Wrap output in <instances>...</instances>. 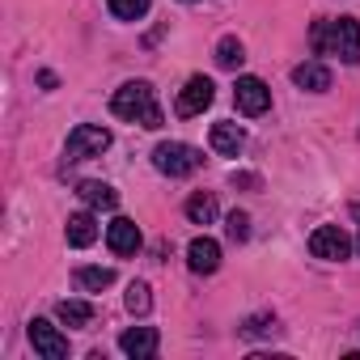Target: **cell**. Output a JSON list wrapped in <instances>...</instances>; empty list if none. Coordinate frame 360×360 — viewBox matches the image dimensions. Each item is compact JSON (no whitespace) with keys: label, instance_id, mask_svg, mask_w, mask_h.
Segmentation results:
<instances>
[{"label":"cell","instance_id":"obj_24","mask_svg":"<svg viewBox=\"0 0 360 360\" xmlns=\"http://www.w3.org/2000/svg\"><path fill=\"white\" fill-rule=\"evenodd\" d=\"M233 183H242V187H259V178H255V174H233Z\"/></svg>","mask_w":360,"mask_h":360},{"label":"cell","instance_id":"obj_10","mask_svg":"<svg viewBox=\"0 0 360 360\" xmlns=\"http://www.w3.org/2000/svg\"><path fill=\"white\" fill-rule=\"evenodd\" d=\"M106 246L115 250V255H136L140 250V225L136 221H127V217H115L110 225H106Z\"/></svg>","mask_w":360,"mask_h":360},{"label":"cell","instance_id":"obj_12","mask_svg":"<svg viewBox=\"0 0 360 360\" xmlns=\"http://www.w3.org/2000/svg\"><path fill=\"white\" fill-rule=\"evenodd\" d=\"M292 81H297L301 89H309V94H326V89H330V68L318 64V60H305V64L292 68Z\"/></svg>","mask_w":360,"mask_h":360},{"label":"cell","instance_id":"obj_11","mask_svg":"<svg viewBox=\"0 0 360 360\" xmlns=\"http://www.w3.org/2000/svg\"><path fill=\"white\" fill-rule=\"evenodd\" d=\"M187 267H191L195 276H212V271L221 267V242H212V238H195V242L187 246Z\"/></svg>","mask_w":360,"mask_h":360},{"label":"cell","instance_id":"obj_4","mask_svg":"<svg viewBox=\"0 0 360 360\" xmlns=\"http://www.w3.org/2000/svg\"><path fill=\"white\" fill-rule=\"evenodd\" d=\"M110 131L106 127H94V123H77L68 131V144H64V157L68 161H85V157H102L110 148Z\"/></svg>","mask_w":360,"mask_h":360},{"label":"cell","instance_id":"obj_15","mask_svg":"<svg viewBox=\"0 0 360 360\" xmlns=\"http://www.w3.org/2000/svg\"><path fill=\"white\" fill-rule=\"evenodd\" d=\"M77 195L89 204V208H102V212H110V208H119V191L110 187V183H98V178H89V183H81L77 187Z\"/></svg>","mask_w":360,"mask_h":360},{"label":"cell","instance_id":"obj_5","mask_svg":"<svg viewBox=\"0 0 360 360\" xmlns=\"http://www.w3.org/2000/svg\"><path fill=\"white\" fill-rule=\"evenodd\" d=\"M309 255L314 259H326V263H343L352 255V238L339 225H318L309 233Z\"/></svg>","mask_w":360,"mask_h":360},{"label":"cell","instance_id":"obj_16","mask_svg":"<svg viewBox=\"0 0 360 360\" xmlns=\"http://www.w3.org/2000/svg\"><path fill=\"white\" fill-rule=\"evenodd\" d=\"M187 221H191V225H212V221H217V195L195 191V195L187 200Z\"/></svg>","mask_w":360,"mask_h":360},{"label":"cell","instance_id":"obj_9","mask_svg":"<svg viewBox=\"0 0 360 360\" xmlns=\"http://www.w3.org/2000/svg\"><path fill=\"white\" fill-rule=\"evenodd\" d=\"M157 347H161L157 326H131V330H123V335H119V352H123V356H131V360H153V356H157Z\"/></svg>","mask_w":360,"mask_h":360},{"label":"cell","instance_id":"obj_21","mask_svg":"<svg viewBox=\"0 0 360 360\" xmlns=\"http://www.w3.org/2000/svg\"><path fill=\"white\" fill-rule=\"evenodd\" d=\"M106 5H110V13L119 22H140L148 13V0H106Z\"/></svg>","mask_w":360,"mask_h":360},{"label":"cell","instance_id":"obj_14","mask_svg":"<svg viewBox=\"0 0 360 360\" xmlns=\"http://www.w3.org/2000/svg\"><path fill=\"white\" fill-rule=\"evenodd\" d=\"M64 238H68V246H94V242H98V221H94V212H72L68 225H64Z\"/></svg>","mask_w":360,"mask_h":360},{"label":"cell","instance_id":"obj_26","mask_svg":"<svg viewBox=\"0 0 360 360\" xmlns=\"http://www.w3.org/2000/svg\"><path fill=\"white\" fill-rule=\"evenodd\" d=\"M187 5H191V0H187Z\"/></svg>","mask_w":360,"mask_h":360},{"label":"cell","instance_id":"obj_2","mask_svg":"<svg viewBox=\"0 0 360 360\" xmlns=\"http://www.w3.org/2000/svg\"><path fill=\"white\" fill-rule=\"evenodd\" d=\"M314 51L339 56L343 64L360 60V22L356 18H335V22H314Z\"/></svg>","mask_w":360,"mask_h":360},{"label":"cell","instance_id":"obj_17","mask_svg":"<svg viewBox=\"0 0 360 360\" xmlns=\"http://www.w3.org/2000/svg\"><path fill=\"white\" fill-rule=\"evenodd\" d=\"M56 318H60L64 326H77V330H81V326L94 322V305H89V301H60V305H56Z\"/></svg>","mask_w":360,"mask_h":360},{"label":"cell","instance_id":"obj_18","mask_svg":"<svg viewBox=\"0 0 360 360\" xmlns=\"http://www.w3.org/2000/svg\"><path fill=\"white\" fill-rule=\"evenodd\" d=\"M110 284H115V271H110V267H77V288L102 292V288H110Z\"/></svg>","mask_w":360,"mask_h":360},{"label":"cell","instance_id":"obj_8","mask_svg":"<svg viewBox=\"0 0 360 360\" xmlns=\"http://www.w3.org/2000/svg\"><path fill=\"white\" fill-rule=\"evenodd\" d=\"M233 102H238V110L242 115H263L267 106H271V89L259 81V77H238V85H233Z\"/></svg>","mask_w":360,"mask_h":360},{"label":"cell","instance_id":"obj_23","mask_svg":"<svg viewBox=\"0 0 360 360\" xmlns=\"http://www.w3.org/2000/svg\"><path fill=\"white\" fill-rule=\"evenodd\" d=\"M225 233H229V242H246L250 238V217L246 212H229L225 217Z\"/></svg>","mask_w":360,"mask_h":360},{"label":"cell","instance_id":"obj_1","mask_svg":"<svg viewBox=\"0 0 360 360\" xmlns=\"http://www.w3.org/2000/svg\"><path fill=\"white\" fill-rule=\"evenodd\" d=\"M110 110H115L119 119H127V123L148 127V131H157V127L165 123V115H161L157 94H153L148 81H127V85H119L115 98H110Z\"/></svg>","mask_w":360,"mask_h":360},{"label":"cell","instance_id":"obj_3","mask_svg":"<svg viewBox=\"0 0 360 360\" xmlns=\"http://www.w3.org/2000/svg\"><path fill=\"white\" fill-rule=\"evenodd\" d=\"M153 165L165 178H187V174H195L204 165V153L191 148V144H183V140H165V144L153 148Z\"/></svg>","mask_w":360,"mask_h":360},{"label":"cell","instance_id":"obj_13","mask_svg":"<svg viewBox=\"0 0 360 360\" xmlns=\"http://www.w3.org/2000/svg\"><path fill=\"white\" fill-rule=\"evenodd\" d=\"M246 148V131L238 123H212V153L221 157H238Z\"/></svg>","mask_w":360,"mask_h":360},{"label":"cell","instance_id":"obj_22","mask_svg":"<svg viewBox=\"0 0 360 360\" xmlns=\"http://www.w3.org/2000/svg\"><path fill=\"white\" fill-rule=\"evenodd\" d=\"M127 309H131L136 318H144V314L153 309V292H148V284H140V280H136V284L127 288Z\"/></svg>","mask_w":360,"mask_h":360},{"label":"cell","instance_id":"obj_25","mask_svg":"<svg viewBox=\"0 0 360 360\" xmlns=\"http://www.w3.org/2000/svg\"><path fill=\"white\" fill-rule=\"evenodd\" d=\"M352 217L360 221V204H352ZM356 250H360V238H356Z\"/></svg>","mask_w":360,"mask_h":360},{"label":"cell","instance_id":"obj_19","mask_svg":"<svg viewBox=\"0 0 360 360\" xmlns=\"http://www.w3.org/2000/svg\"><path fill=\"white\" fill-rule=\"evenodd\" d=\"M280 326H276V314H250L242 326H238V335L242 339H271Z\"/></svg>","mask_w":360,"mask_h":360},{"label":"cell","instance_id":"obj_7","mask_svg":"<svg viewBox=\"0 0 360 360\" xmlns=\"http://www.w3.org/2000/svg\"><path fill=\"white\" fill-rule=\"evenodd\" d=\"M212 98H217V85H212L208 77H191V81L183 85V94H178V115H183V119H195V115H204V110L212 106Z\"/></svg>","mask_w":360,"mask_h":360},{"label":"cell","instance_id":"obj_20","mask_svg":"<svg viewBox=\"0 0 360 360\" xmlns=\"http://www.w3.org/2000/svg\"><path fill=\"white\" fill-rule=\"evenodd\" d=\"M242 60H246V47H242L233 34H225V39L217 43V64H221V68H242Z\"/></svg>","mask_w":360,"mask_h":360},{"label":"cell","instance_id":"obj_6","mask_svg":"<svg viewBox=\"0 0 360 360\" xmlns=\"http://www.w3.org/2000/svg\"><path fill=\"white\" fill-rule=\"evenodd\" d=\"M26 335H30V343H34V352H39L43 360H64V356H68V335H64L60 326H51L47 318H34Z\"/></svg>","mask_w":360,"mask_h":360}]
</instances>
